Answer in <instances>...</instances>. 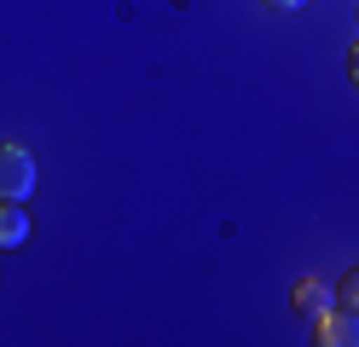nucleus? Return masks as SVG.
<instances>
[{
	"mask_svg": "<svg viewBox=\"0 0 359 347\" xmlns=\"http://www.w3.org/2000/svg\"><path fill=\"white\" fill-rule=\"evenodd\" d=\"M35 191V156L24 145H0V203H24Z\"/></svg>",
	"mask_w": 359,
	"mask_h": 347,
	"instance_id": "f257e3e1",
	"label": "nucleus"
},
{
	"mask_svg": "<svg viewBox=\"0 0 359 347\" xmlns=\"http://www.w3.org/2000/svg\"><path fill=\"white\" fill-rule=\"evenodd\" d=\"M29 238V215H24V203H0V249H18Z\"/></svg>",
	"mask_w": 359,
	"mask_h": 347,
	"instance_id": "20e7f679",
	"label": "nucleus"
},
{
	"mask_svg": "<svg viewBox=\"0 0 359 347\" xmlns=\"http://www.w3.org/2000/svg\"><path fill=\"white\" fill-rule=\"evenodd\" d=\"M336 295H342V307H359V266L342 278V284H336Z\"/></svg>",
	"mask_w": 359,
	"mask_h": 347,
	"instance_id": "39448f33",
	"label": "nucleus"
},
{
	"mask_svg": "<svg viewBox=\"0 0 359 347\" xmlns=\"http://www.w3.org/2000/svg\"><path fill=\"white\" fill-rule=\"evenodd\" d=\"M266 6H278V12H302L307 0H266Z\"/></svg>",
	"mask_w": 359,
	"mask_h": 347,
	"instance_id": "423d86ee",
	"label": "nucleus"
},
{
	"mask_svg": "<svg viewBox=\"0 0 359 347\" xmlns=\"http://www.w3.org/2000/svg\"><path fill=\"white\" fill-rule=\"evenodd\" d=\"M348 69H353V87H359V46H353V58H348Z\"/></svg>",
	"mask_w": 359,
	"mask_h": 347,
	"instance_id": "0eeeda50",
	"label": "nucleus"
},
{
	"mask_svg": "<svg viewBox=\"0 0 359 347\" xmlns=\"http://www.w3.org/2000/svg\"><path fill=\"white\" fill-rule=\"evenodd\" d=\"M296 307H302L307 318H319V313L336 307V290L325 284V278H302V284H296Z\"/></svg>",
	"mask_w": 359,
	"mask_h": 347,
	"instance_id": "7ed1b4c3",
	"label": "nucleus"
},
{
	"mask_svg": "<svg viewBox=\"0 0 359 347\" xmlns=\"http://www.w3.org/2000/svg\"><path fill=\"white\" fill-rule=\"evenodd\" d=\"M319 341L325 347H359V307H342V313H319Z\"/></svg>",
	"mask_w": 359,
	"mask_h": 347,
	"instance_id": "f03ea898",
	"label": "nucleus"
}]
</instances>
